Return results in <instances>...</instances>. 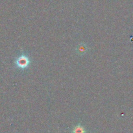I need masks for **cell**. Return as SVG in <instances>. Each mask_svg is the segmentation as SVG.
Instances as JSON below:
<instances>
[{
  "mask_svg": "<svg viewBox=\"0 0 133 133\" xmlns=\"http://www.w3.org/2000/svg\"><path fill=\"white\" fill-rule=\"evenodd\" d=\"M31 64V60L25 55L23 54L17 57L15 60V64L18 68L25 70Z\"/></svg>",
  "mask_w": 133,
  "mask_h": 133,
  "instance_id": "1",
  "label": "cell"
},
{
  "mask_svg": "<svg viewBox=\"0 0 133 133\" xmlns=\"http://www.w3.org/2000/svg\"><path fill=\"white\" fill-rule=\"evenodd\" d=\"M88 48L84 43H80L76 48V52L79 55H84L88 51Z\"/></svg>",
  "mask_w": 133,
  "mask_h": 133,
  "instance_id": "2",
  "label": "cell"
},
{
  "mask_svg": "<svg viewBox=\"0 0 133 133\" xmlns=\"http://www.w3.org/2000/svg\"><path fill=\"white\" fill-rule=\"evenodd\" d=\"M87 131H86L85 128L81 124L79 123L77 125H75V127L73 128L72 131H71V133H86Z\"/></svg>",
  "mask_w": 133,
  "mask_h": 133,
  "instance_id": "3",
  "label": "cell"
}]
</instances>
